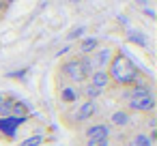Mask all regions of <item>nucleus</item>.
Wrapping results in <instances>:
<instances>
[{
    "label": "nucleus",
    "mask_w": 157,
    "mask_h": 146,
    "mask_svg": "<svg viewBox=\"0 0 157 146\" xmlns=\"http://www.w3.org/2000/svg\"><path fill=\"white\" fill-rule=\"evenodd\" d=\"M138 67L129 60V56H125L123 52H114L110 65H108V75L112 86H129L138 80Z\"/></svg>",
    "instance_id": "nucleus-1"
},
{
    "label": "nucleus",
    "mask_w": 157,
    "mask_h": 146,
    "mask_svg": "<svg viewBox=\"0 0 157 146\" xmlns=\"http://www.w3.org/2000/svg\"><path fill=\"white\" fill-rule=\"evenodd\" d=\"M60 71H63V75L71 82V86L73 84H84L88 77L84 75V71H82V65H80V58L75 56V58H71V60H65L63 65H60Z\"/></svg>",
    "instance_id": "nucleus-2"
},
{
    "label": "nucleus",
    "mask_w": 157,
    "mask_h": 146,
    "mask_svg": "<svg viewBox=\"0 0 157 146\" xmlns=\"http://www.w3.org/2000/svg\"><path fill=\"white\" fill-rule=\"evenodd\" d=\"M155 107H157V103H155L153 97H146V99H133V97H129L125 110L127 112H138V114H153Z\"/></svg>",
    "instance_id": "nucleus-3"
},
{
    "label": "nucleus",
    "mask_w": 157,
    "mask_h": 146,
    "mask_svg": "<svg viewBox=\"0 0 157 146\" xmlns=\"http://www.w3.org/2000/svg\"><path fill=\"white\" fill-rule=\"evenodd\" d=\"M110 131L112 127L108 122H99V125H90L84 129V137L86 142H99V140H110Z\"/></svg>",
    "instance_id": "nucleus-4"
},
{
    "label": "nucleus",
    "mask_w": 157,
    "mask_h": 146,
    "mask_svg": "<svg viewBox=\"0 0 157 146\" xmlns=\"http://www.w3.org/2000/svg\"><path fill=\"white\" fill-rule=\"evenodd\" d=\"M112 56H114V50H112V47H97V50L93 52V56H90L93 69H108Z\"/></svg>",
    "instance_id": "nucleus-5"
},
{
    "label": "nucleus",
    "mask_w": 157,
    "mask_h": 146,
    "mask_svg": "<svg viewBox=\"0 0 157 146\" xmlns=\"http://www.w3.org/2000/svg\"><path fill=\"white\" fill-rule=\"evenodd\" d=\"M88 84H93L97 90H108L110 86H112V82H110V75H108V69H95L90 75H88Z\"/></svg>",
    "instance_id": "nucleus-6"
},
{
    "label": "nucleus",
    "mask_w": 157,
    "mask_h": 146,
    "mask_svg": "<svg viewBox=\"0 0 157 146\" xmlns=\"http://www.w3.org/2000/svg\"><path fill=\"white\" fill-rule=\"evenodd\" d=\"M28 118H15V116H9V118H0V133L7 135V137H15V129L20 125H24Z\"/></svg>",
    "instance_id": "nucleus-7"
},
{
    "label": "nucleus",
    "mask_w": 157,
    "mask_h": 146,
    "mask_svg": "<svg viewBox=\"0 0 157 146\" xmlns=\"http://www.w3.org/2000/svg\"><path fill=\"white\" fill-rule=\"evenodd\" d=\"M97 114V103L95 101H84L82 105H78V112H75V120L78 122H86L88 118H93Z\"/></svg>",
    "instance_id": "nucleus-8"
},
{
    "label": "nucleus",
    "mask_w": 157,
    "mask_h": 146,
    "mask_svg": "<svg viewBox=\"0 0 157 146\" xmlns=\"http://www.w3.org/2000/svg\"><path fill=\"white\" fill-rule=\"evenodd\" d=\"M131 122V112H127L125 107H121V110H114L112 114H110V127H127Z\"/></svg>",
    "instance_id": "nucleus-9"
},
{
    "label": "nucleus",
    "mask_w": 157,
    "mask_h": 146,
    "mask_svg": "<svg viewBox=\"0 0 157 146\" xmlns=\"http://www.w3.org/2000/svg\"><path fill=\"white\" fill-rule=\"evenodd\" d=\"M58 97H60V101H63L65 105H71V103H75V101L80 99V90L69 84V86H63V88H60Z\"/></svg>",
    "instance_id": "nucleus-10"
},
{
    "label": "nucleus",
    "mask_w": 157,
    "mask_h": 146,
    "mask_svg": "<svg viewBox=\"0 0 157 146\" xmlns=\"http://www.w3.org/2000/svg\"><path fill=\"white\" fill-rule=\"evenodd\" d=\"M97 47H99V39H97V37H84V39L80 41V45H78V52H80V56H88V54H93Z\"/></svg>",
    "instance_id": "nucleus-11"
},
{
    "label": "nucleus",
    "mask_w": 157,
    "mask_h": 146,
    "mask_svg": "<svg viewBox=\"0 0 157 146\" xmlns=\"http://www.w3.org/2000/svg\"><path fill=\"white\" fill-rule=\"evenodd\" d=\"M129 97H133V99H146V97H153V88H151V84H140V82L136 80L133 86H131Z\"/></svg>",
    "instance_id": "nucleus-12"
},
{
    "label": "nucleus",
    "mask_w": 157,
    "mask_h": 146,
    "mask_svg": "<svg viewBox=\"0 0 157 146\" xmlns=\"http://www.w3.org/2000/svg\"><path fill=\"white\" fill-rule=\"evenodd\" d=\"M11 116H15V118H28V105L24 101H15L13 107H11Z\"/></svg>",
    "instance_id": "nucleus-13"
},
{
    "label": "nucleus",
    "mask_w": 157,
    "mask_h": 146,
    "mask_svg": "<svg viewBox=\"0 0 157 146\" xmlns=\"http://www.w3.org/2000/svg\"><path fill=\"white\" fill-rule=\"evenodd\" d=\"M129 146H153V142L146 137V133L138 131V133H133V135H131V140H129Z\"/></svg>",
    "instance_id": "nucleus-14"
},
{
    "label": "nucleus",
    "mask_w": 157,
    "mask_h": 146,
    "mask_svg": "<svg viewBox=\"0 0 157 146\" xmlns=\"http://www.w3.org/2000/svg\"><path fill=\"white\" fill-rule=\"evenodd\" d=\"M13 103H15V99H2L0 101V118H9L11 116V107H13Z\"/></svg>",
    "instance_id": "nucleus-15"
},
{
    "label": "nucleus",
    "mask_w": 157,
    "mask_h": 146,
    "mask_svg": "<svg viewBox=\"0 0 157 146\" xmlns=\"http://www.w3.org/2000/svg\"><path fill=\"white\" fill-rule=\"evenodd\" d=\"M99 95H101V90H97V88H95L93 84H88V86H84V97H86L88 101H95V99H97Z\"/></svg>",
    "instance_id": "nucleus-16"
},
{
    "label": "nucleus",
    "mask_w": 157,
    "mask_h": 146,
    "mask_svg": "<svg viewBox=\"0 0 157 146\" xmlns=\"http://www.w3.org/2000/svg\"><path fill=\"white\" fill-rule=\"evenodd\" d=\"M41 144H43L41 135H30V137H26V140L20 142V146H41Z\"/></svg>",
    "instance_id": "nucleus-17"
},
{
    "label": "nucleus",
    "mask_w": 157,
    "mask_h": 146,
    "mask_svg": "<svg viewBox=\"0 0 157 146\" xmlns=\"http://www.w3.org/2000/svg\"><path fill=\"white\" fill-rule=\"evenodd\" d=\"M84 32H86V28H84V26H78V28H73V30L67 32V39H69V41H73V39H82Z\"/></svg>",
    "instance_id": "nucleus-18"
},
{
    "label": "nucleus",
    "mask_w": 157,
    "mask_h": 146,
    "mask_svg": "<svg viewBox=\"0 0 157 146\" xmlns=\"http://www.w3.org/2000/svg\"><path fill=\"white\" fill-rule=\"evenodd\" d=\"M129 41H133V43H138V45H144L146 41H144V37L142 35H138V32H131L129 35Z\"/></svg>",
    "instance_id": "nucleus-19"
},
{
    "label": "nucleus",
    "mask_w": 157,
    "mask_h": 146,
    "mask_svg": "<svg viewBox=\"0 0 157 146\" xmlns=\"http://www.w3.org/2000/svg\"><path fill=\"white\" fill-rule=\"evenodd\" d=\"M86 146H110V140H99V142H86Z\"/></svg>",
    "instance_id": "nucleus-20"
},
{
    "label": "nucleus",
    "mask_w": 157,
    "mask_h": 146,
    "mask_svg": "<svg viewBox=\"0 0 157 146\" xmlns=\"http://www.w3.org/2000/svg\"><path fill=\"white\" fill-rule=\"evenodd\" d=\"M0 2H2V5H13L15 0H0Z\"/></svg>",
    "instance_id": "nucleus-21"
},
{
    "label": "nucleus",
    "mask_w": 157,
    "mask_h": 146,
    "mask_svg": "<svg viewBox=\"0 0 157 146\" xmlns=\"http://www.w3.org/2000/svg\"><path fill=\"white\" fill-rule=\"evenodd\" d=\"M69 2H73V5H78V2H82V0H69Z\"/></svg>",
    "instance_id": "nucleus-22"
},
{
    "label": "nucleus",
    "mask_w": 157,
    "mask_h": 146,
    "mask_svg": "<svg viewBox=\"0 0 157 146\" xmlns=\"http://www.w3.org/2000/svg\"><path fill=\"white\" fill-rule=\"evenodd\" d=\"M2 99H5V97H2V95H0V101H2Z\"/></svg>",
    "instance_id": "nucleus-23"
}]
</instances>
